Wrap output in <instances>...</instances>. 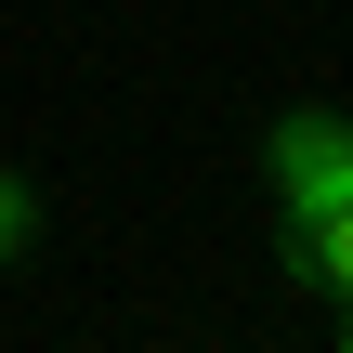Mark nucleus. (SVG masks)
<instances>
[{"label":"nucleus","mask_w":353,"mask_h":353,"mask_svg":"<svg viewBox=\"0 0 353 353\" xmlns=\"http://www.w3.org/2000/svg\"><path fill=\"white\" fill-rule=\"evenodd\" d=\"M275 183H288V210L353 196V131L341 118H275Z\"/></svg>","instance_id":"nucleus-1"},{"label":"nucleus","mask_w":353,"mask_h":353,"mask_svg":"<svg viewBox=\"0 0 353 353\" xmlns=\"http://www.w3.org/2000/svg\"><path fill=\"white\" fill-rule=\"evenodd\" d=\"M341 301H353V288H341ZM341 353H353V327H341Z\"/></svg>","instance_id":"nucleus-4"},{"label":"nucleus","mask_w":353,"mask_h":353,"mask_svg":"<svg viewBox=\"0 0 353 353\" xmlns=\"http://www.w3.org/2000/svg\"><path fill=\"white\" fill-rule=\"evenodd\" d=\"M288 249H301V275H314V288H353V196L288 210Z\"/></svg>","instance_id":"nucleus-2"},{"label":"nucleus","mask_w":353,"mask_h":353,"mask_svg":"<svg viewBox=\"0 0 353 353\" xmlns=\"http://www.w3.org/2000/svg\"><path fill=\"white\" fill-rule=\"evenodd\" d=\"M13 249H26V183L0 170V262H13Z\"/></svg>","instance_id":"nucleus-3"}]
</instances>
